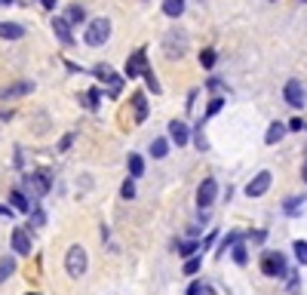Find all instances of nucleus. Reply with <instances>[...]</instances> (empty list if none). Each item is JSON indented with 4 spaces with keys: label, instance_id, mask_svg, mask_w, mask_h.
Listing matches in <instances>:
<instances>
[{
    "label": "nucleus",
    "instance_id": "obj_17",
    "mask_svg": "<svg viewBox=\"0 0 307 295\" xmlns=\"http://www.w3.org/2000/svg\"><path fill=\"white\" fill-rule=\"evenodd\" d=\"M301 209H307V197H304V194H301V197H289V200L283 203V212H286L289 219H295Z\"/></svg>",
    "mask_w": 307,
    "mask_h": 295
},
{
    "label": "nucleus",
    "instance_id": "obj_10",
    "mask_svg": "<svg viewBox=\"0 0 307 295\" xmlns=\"http://www.w3.org/2000/svg\"><path fill=\"white\" fill-rule=\"evenodd\" d=\"M28 92H34V83H31V80H18V83H9V86H0V105L9 102V99H22V95H28Z\"/></svg>",
    "mask_w": 307,
    "mask_h": 295
},
{
    "label": "nucleus",
    "instance_id": "obj_14",
    "mask_svg": "<svg viewBox=\"0 0 307 295\" xmlns=\"http://www.w3.org/2000/svg\"><path fill=\"white\" fill-rule=\"evenodd\" d=\"M52 31H55V37H58V43H62V46H71V43H74L71 25H68L62 15H55V18H52Z\"/></svg>",
    "mask_w": 307,
    "mask_h": 295
},
{
    "label": "nucleus",
    "instance_id": "obj_9",
    "mask_svg": "<svg viewBox=\"0 0 307 295\" xmlns=\"http://www.w3.org/2000/svg\"><path fill=\"white\" fill-rule=\"evenodd\" d=\"M145 68H148V49H135V52L126 58V77H129V80H132V77H141Z\"/></svg>",
    "mask_w": 307,
    "mask_h": 295
},
{
    "label": "nucleus",
    "instance_id": "obj_32",
    "mask_svg": "<svg viewBox=\"0 0 307 295\" xmlns=\"http://www.w3.org/2000/svg\"><path fill=\"white\" fill-rule=\"evenodd\" d=\"M215 58H218V55H215V49H203V52H200V65H203V68H212V65H215Z\"/></svg>",
    "mask_w": 307,
    "mask_h": 295
},
{
    "label": "nucleus",
    "instance_id": "obj_26",
    "mask_svg": "<svg viewBox=\"0 0 307 295\" xmlns=\"http://www.w3.org/2000/svg\"><path fill=\"white\" fill-rule=\"evenodd\" d=\"M240 240H243V234H240V231H231V234L221 240V246H218V255H224V252H228L234 243H240Z\"/></svg>",
    "mask_w": 307,
    "mask_h": 295
},
{
    "label": "nucleus",
    "instance_id": "obj_44",
    "mask_svg": "<svg viewBox=\"0 0 307 295\" xmlns=\"http://www.w3.org/2000/svg\"><path fill=\"white\" fill-rule=\"evenodd\" d=\"M200 295H215V289H212V286H206V283H203V286H200Z\"/></svg>",
    "mask_w": 307,
    "mask_h": 295
},
{
    "label": "nucleus",
    "instance_id": "obj_13",
    "mask_svg": "<svg viewBox=\"0 0 307 295\" xmlns=\"http://www.w3.org/2000/svg\"><path fill=\"white\" fill-rule=\"evenodd\" d=\"M169 142L178 145V148H185V145L191 142V129H188L185 120H172V123H169Z\"/></svg>",
    "mask_w": 307,
    "mask_h": 295
},
{
    "label": "nucleus",
    "instance_id": "obj_29",
    "mask_svg": "<svg viewBox=\"0 0 307 295\" xmlns=\"http://www.w3.org/2000/svg\"><path fill=\"white\" fill-rule=\"evenodd\" d=\"M200 265H203V255H191V259L185 262V274H188V277H194V274L200 271Z\"/></svg>",
    "mask_w": 307,
    "mask_h": 295
},
{
    "label": "nucleus",
    "instance_id": "obj_19",
    "mask_svg": "<svg viewBox=\"0 0 307 295\" xmlns=\"http://www.w3.org/2000/svg\"><path fill=\"white\" fill-rule=\"evenodd\" d=\"M126 166H129V179H138V175H145V160H141V154H129Z\"/></svg>",
    "mask_w": 307,
    "mask_h": 295
},
{
    "label": "nucleus",
    "instance_id": "obj_43",
    "mask_svg": "<svg viewBox=\"0 0 307 295\" xmlns=\"http://www.w3.org/2000/svg\"><path fill=\"white\" fill-rule=\"evenodd\" d=\"M200 286H203V283H191V286H188V295H200Z\"/></svg>",
    "mask_w": 307,
    "mask_h": 295
},
{
    "label": "nucleus",
    "instance_id": "obj_34",
    "mask_svg": "<svg viewBox=\"0 0 307 295\" xmlns=\"http://www.w3.org/2000/svg\"><path fill=\"white\" fill-rule=\"evenodd\" d=\"M292 249H295V259H298L301 265H307V243H304V240H295Z\"/></svg>",
    "mask_w": 307,
    "mask_h": 295
},
{
    "label": "nucleus",
    "instance_id": "obj_30",
    "mask_svg": "<svg viewBox=\"0 0 307 295\" xmlns=\"http://www.w3.org/2000/svg\"><path fill=\"white\" fill-rule=\"evenodd\" d=\"M120 197H123V200H135V179H126V182H123Z\"/></svg>",
    "mask_w": 307,
    "mask_h": 295
},
{
    "label": "nucleus",
    "instance_id": "obj_23",
    "mask_svg": "<svg viewBox=\"0 0 307 295\" xmlns=\"http://www.w3.org/2000/svg\"><path fill=\"white\" fill-rule=\"evenodd\" d=\"M175 249H178V255H181V259H191V255H197V252H200V240H185V243H175Z\"/></svg>",
    "mask_w": 307,
    "mask_h": 295
},
{
    "label": "nucleus",
    "instance_id": "obj_25",
    "mask_svg": "<svg viewBox=\"0 0 307 295\" xmlns=\"http://www.w3.org/2000/svg\"><path fill=\"white\" fill-rule=\"evenodd\" d=\"M98 95H101L98 89H86V92L80 95V105H83V108H89V111H95V108H98Z\"/></svg>",
    "mask_w": 307,
    "mask_h": 295
},
{
    "label": "nucleus",
    "instance_id": "obj_7",
    "mask_svg": "<svg viewBox=\"0 0 307 295\" xmlns=\"http://www.w3.org/2000/svg\"><path fill=\"white\" fill-rule=\"evenodd\" d=\"M283 99H286L289 108H304L307 92H304V86H301V80H289V83L283 86Z\"/></svg>",
    "mask_w": 307,
    "mask_h": 295
},
{
    "label": "nucleus",
    "instance_id": "obj_28",
    "mask_svg": "<svg viewBox=\"0 0 307 295\" xmlns=\"http://www.w3.org/2000/svg\"><path fill=\"white\" fill-rule=\"evenodd\" d=\"M231 249H234V252H231L234 265H240V268H243V265H246V246H243V240H240V243H234Z\"/></svg>",
    "mask_w": 307,
    "mask_h": 295
},
{
    "label": "nucleus",
    "instance_id": "obj_42",
    "mask_svg": "<svg viewBox=\"0 0 307 295\" xmlns=\"http://www.w3.org/2000/svg\"><path fill=\"white\" fill-rule=\"evenodd\" d=\"M0 215H3V219H12V206H6V203H0Z\"/></svg>",
    "mask_w": 307,
    "mask_h": 295
},
{
    "label": "nucleus",
    "instance_id": "obj_18",
    "mask_svg": "<svg viewBox=\"0 0 307 295\" xmlns=\"http://www.w3.org/2000/svg\"><path fill=\"white\" fill-rule=\"evenodd\" d=\"M286 132H289V129H286V123H280V120H277V123H271V126H268L264 142H268V145H277V142H283V139H286Z\"/></svg>",
    "mask_w": 307,
    "mask_h": 295
},
{
    "label": "nucleus",
    "instance_id": "obj_48",
    "mask_svg": "<svg viewBox=\"0 0 307 295\" xmlns=\"http://www.w3.org/2000/svg\"><path fill=\"white\" fill-rule=\"evenodd\" d=\"M28 295H31V292H28Z\"/></svg>",
    "mask_w": 307,
    "mask_h": 295
},
{
    "label": "nucleus",
    "instance_id": "obj_16",
    "mask_svg": "<svg viewBox=\"0 0 307 295\" xmlns=\"http://www.w3.org/2000/svg\"><path fill=\"white\" fill-rule=\"evenodd\" d=\"M0 37L3 40H22L25 37V28L18 22H0Z\"/></svg>",
    "mask_w": 307,
    "mask_h": 295
},
{
    "label": "nucleus",
    "instance_id": "obj_46",
    "mask_svg": "<svg viewBox=\"0 0 307 295\" xmlns=\"http://www.w3.org/2000/svg\"><path fill=\"white\" fill-rule=\"evenodd\" d=\"M301 179H304V182H307V160H304V163H301Z\"/></svg>",
    "mask_w": 307,
    "mask_h": 295
},
{
    "label": "nucleus",
    "instance_id": "obj_36",
    "mask_svg": "<svg viewBox=\"0 0 307 295\" xmlns=\"http://www.w3.org/2000/svg\"><path fill=\"white\" fill-rule=\"evenodd\" d=\"M194 145H197L200 151H206V148H209V142H206V135H203V126L197 129V142H194Z\"/></svg>",
    "mask_w": 307,
    "mask_h": 295
},
{
    "label": "nucleus",
    "instance_id": "obj_15",
    "mask_svg": "<svg viewBox=\"0 0 307 295\" xmlns=\"http://www.w3.org/2000/svg\"><path fill=\"white\" fill-rule=\"evenodd\" d=\"M132 117H135V123L148 120V99H145V92H132Z\"/></svg>",
    "mask_w": 307,
    "mask_h": 295
},
{
    "label": "nucleus",
    "instance_id": "obj_27",
    "mask_svg": "<svg viewBox=\"0 0 307 295\" xmlns=\"http://www.w3.org/2000/svg\"><path fill=\"white\" fill-rule=\"evenodd\" d=\"M15 274V259H0V283Z\"/></svg>",
    "mask_w": 307,
    "mask_h": 295
},
{
    "label": "nucleus",
    "instance_id": "obj_38",
    "mask_svg": "<svg viewBox=\"0 0 307 295\" xmlns=\"http://www.w3.org/2000/svg\"><path fill=\"white\" fill-rule=\"evenodd\" d=\"M28 215H34V225H43V222H46V212H43V209H34V212H28Z\"/></svg>",
    "mask_w": 307,
    "mask_h": 295
},
{
    "label": "nucleus",
    "instance_id": "obj_8",
    "mask_svg": "<svg viewBox=\"0 0 307 295\" xmlns=\"http://www.w3.org/2000/svg\"><path fill=\"white\" fill-rule=\"evenodd\" d=\"M49 185H52L49 169H37V172H31V175H28V188H31V194H37V197L49 194Z\"/></svg>",
    "mask_w": 307,
    "mask_h": 295
},
{
    "label": "nucleus",
    "instance_id": "obj_47",
    "mask_svg": "<svg viewBox=\"0 0 307 295\" xmlns=\"http://www.w3.org/2000/svg\"><path fill=\"white\" fill-rule=\"evenodd\" d=\"M9 3H15V0H0V6H9Z\"/></svg>",
    "mask_w": 307,
    "mask_h": 295
},
{
    "label": "nucleus",
    "instance_id": "obj_33",
    "mask_svg": "<svg viewBox=\"0 0 307 295\" xmlns=\"http://www.w3.org/2000/svg\"><path fill=\"white\" fill-rule=\"evenodd\" d=\"M221 108H224V99L218 95V99H212V102H209V108H206V117H215ZM206 117H203V120H206Z\"/></svg>",
    "mask_w": 307,
    "mask_h": 295
},
{
    "label": "nucleus",
    "instance_id": "obj_3",
    "mask_svg": "<svg viewBox=\"0 0 307 295\" xmlns=\"http://www.w3.org/2000/svg\"><path fill=\"white\" fill-rule=\"evenodd\" d=\"M258 265H261V274H264V277H286V274H289V262H286V255H283V252H274V249L264 252Z\"/></svg>",
    "mask_w": 307,
    "mask_h": 295
},
{
    "label": "nucleus",
    "instance_id": "obj_11",
    "mask_svg": "<svg viewBox=\"0 0 307 295\" xmlns=\"http://www.w3.org/2000/svg\"><path fill=\"white\" fill-rule=\"evenodd\" d=\"M268 188H271V172L261 169L255 179H249V185H246V197H264Z\"/></svg>",
    "mask_w": 307,
    "mask_h": 295
},
{
    "label": "nucleus",
    "instance_id": "obj_21",
    "mask_svg": "<svg viewBox=\"0 0 307 295\" xmlns=\"http://www.w3.org/2000/svg\"><path fill=\"white\" fill-rule=\"evenodd\" d=\"M62 18H65L68 25H80V22L86 18V12H83V6H80V3H74V6H68V12H65Z\"/></svg>",
    "mask_w": 307,
    "mask_h": 295
},
{
    "label": "nucleus",
    "instance_id": "obj_45",
    "mask_svg": "<svg viewBox=\"0 0 307 295\" xmlns=\"http://www.w3.org/2000/svg\"><path fill=\"white\" fill-rule=\"evenodd\" d=\"M40 3H43L46 9H55V3H58V0H40Z\"/></svg>",
    "mask_w": 307,
    "mask_h": 295
},
{
    "label": "nucleus",
    "instance_id": "obj_24",
    "mask_svg": "<svg viewBox=\"0 0 307 295\" xmlns=\"http://www.w3.org/2000/svg\"><path fill=\"white\" fill-rule=\"evenodd\" d=\"M163 12H166L169 18H178V15L185 12V0H163Z\"/></svg>",
    "mask_w": 307,
    "mask_h": 295
},
{
    "label": "nucleus",
    "instance_id": "obj_35",
    "mask_svg": "<svg viewBox=\"0 0 307 295\" xmlns=\"http://www.w3.org/2000/svg\"><path fill=\"white\" fill-rule=\"evenodd\" d=\"M215 240H218V231H209V234H206V240H200V249H203V252H206V249H212V246H215Z\"/></svg>",
    "mask_w": 307,
    "mask_h": 295
},
{
    "label": "nucleus",
    "instance_id": "obj_1",
    "mask_svg": "<svg viewBox=\"0 0 307 295\" xmlns=\"http://www.w3.org/2000/svg\"><path fill=\"white\" fill-rule=\"evenodd\" d=\"M163 52H166V58H181L185 52H188V34L181 31V28H169L166 31V37H163Z\"/></svg>",
    "mask_w": 307,
    "mask_h": 295
},
{
    "label": "nucleus",
    "instance_id": "obj_20",
    "mask_svg": "<svg viewBox=\"0 0 307 295\" xmlns=\"http://www.w3.org/2000/svg\"><path fill=\"white\" fill-rule=\"evenodd\" d=\"M9 203H12V206H15L18 212H25V215L31 212V200H28V197H25L22 191H9Z\"/></svg>",
    "mask_w": 307,
    "mask_h": 295
},
{
    "label": "nucleus",
    "instance_id": "obj_41",
    "mask_svg": "<svg viewBox=\"0 0 307 295\" xmlns=\"http://www.w3.org/2000/svg\"><path fill=\"white\" fill-rule=\"evenodd\" d=\"M206 89H224V83H221V80H218V77H212V80H209V83H206Z\"/></svg>",
    "mask_w": 307,
    "mask_h": 295
},
{
    "label": "nucleus",
    "instance_id": "obj_6",
    "mask_svg": "<svg viewBox=\"0 0 307 295\" xmlns=\"http://www.w3.org/2000/svg\"><path fill=\"white\" fill-rule=\"evenodd\" d=\"M218 197V182L215 179H203L197 188V209H209Z\"/></svg>",
    "mask_w": 307,
    "mask_h": 295
},
{
    "label": "nucleus",
    "instance_id": "obj_4",
    "mask_svg": "<svg viewBox=\"0 0 307 295\" xmlns=\"http://www.w3.org/2000/svg\"><path fill=\"white\" fill-rule=\"evenodd\" d=\"M86 268H89V255H86V249L83 246H71L68 249V255H65V271L71 274V277H83L86 274Z\"/></svg>",
    "mask_w": 307,
    "mask_h": 295
},
{
    "label": "nucleus",
    "instance_id": "obj_40",
    "mask_svg": "<svg viewBox=\"0 0 307 295\" xmlns=\"http://www.w3.org/2000/svg\"><path fill=\"white\" fill-rule=\"evenodd\" d=\"M264 237H268L264 231H252V234H249V240H252V243H264Z\"/></svg>",
    "mask_w": 307,
    "mask_h": 295
},
{
    "label": "nucleus",
    "instance_id": "obj_37",
    "mask_svg": "<svg viewBox=\"0 0 307 295\" xmlns=\"http://www.w3.org/2000/svg\"><path fill=\"white\" fill-rule=\"evenodd\" d=\"M74 139H77V135H74V132H68V135H65V139L58 142V151H68V148L74 145Z\"/></svg>",
    "mask_w": 307,
    "mask_h": 295
},
{
    "label": "nucleus",
    "instance_id": "obj_22",
    "mask_svg": "<svg viewBox=\"0 0 307 295\" xmlns=\"http://www.w3.org/2000/svg\"><path fill=\"white\" fill-rule=\"evenodd\" d=\"M166 154H169V139H154V142H151V157H154V160H163Z\"/></svg>",
    "mask_w": 307,
    "mask_h": 295
},
{
    "label": "nucleus",
    "instance_id": "obj_2",
    "mask_svg": "<svg viewBox=\"0 0 307 295\" xmlns=\"http://www.w3.org/2000/svg\"><path fill=\"white\" fill-rule=\"evenodd\" d=\"M108 37H111V18H92L86 25V34H83L86 46H105Z\"/></svg>",
    "mask_w": 307,
    "mask_h": 295
},
{
    "label": "nucleus",
    "instance_id": "obj_31",
    "mask_svg": "<svg viewBox=\"0 0 307 295\" xmlns=\"http://www.w3.org/2000/svg\"><path fill=\"white\" fill-rule=\"evenodd\" d=\"M141 77H145V83H148V89H151V92L157 95V92H160V83H157V77H154V71H151V68H145V74H141Z\"/></svg>",
    "mask_w": 307,
    "mask_h": 295
},
{
    "label": "nucleus",
    "instance_id": "obj_5",
    "mask_svg": "<svg viewBox=\"0 0 307 295\" xmlns=\"http://www.w3.org/2000/svg\"><path fill=\"white\" fill-rule=\"evenodd\" d=\"M92 74H95L101 83H108V95H111V99H117V95H120V89H123V77H117L111 65H95V68H92Z\"/></svg>",
    "mask_w": 307,
    "mask_h": 295
},
{
    "label": "nucleus",
    "instance_id": "obj_39",
    "mask_svg": "<svg viewBox=\"0 0 307 295\" xmlns=\"http://www.w3.org/2000/svg\"><path fill=\"white\" fill-rule=\"evenodd\" d=\"M286 129H292V132H298V129H304V120H301V117H295V120H292V123H289Z\"/></svg>",
    "mask_w": 307,
    "mask_h": 295
},
{
    "label": "nucleus",
    "instance_id": "obj_12",
    "mask_svg": "<svg viewBox=\"0 0 307 295\" xmlns=\"http://www.w3.org/2000/svg\"><path fill=\"white\" fill-rule=\"evenodd\" d=\"M12 249H15L18 255H31L34 240H31V231H28V228H15V231H12Z\"/></svg>",
    "mask_w": 307,
    "mask_h": 295
}]
</instances>
